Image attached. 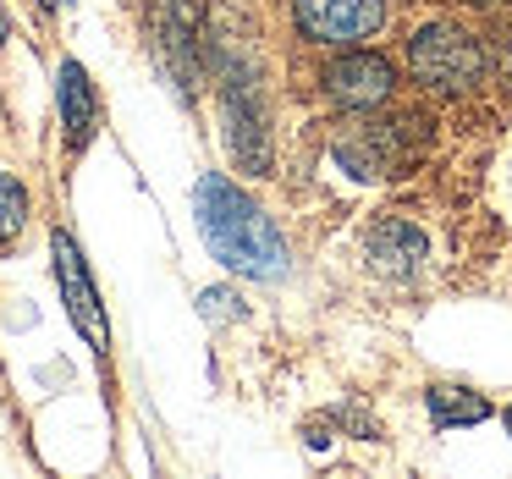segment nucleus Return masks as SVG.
<instances>
[{
  "label": "nucleus",
  "mask_w": 512,
  "mask_h": 479,
  "mask_svg": "<svg viewBox=\"0 0 512 479\" xmlns=\"http://www.w3.org/2000/svg\"><path fill=\"white\" fill-rule=\"evenodd\" d=\"M193 210H199V232L210 243V254L221 259L226 270L254 281H276L287 276V243L270 226V215L259 210L248 193H237L226 177H199L193 188Z\"/></svg>",
  "instance_id": "1"
},
{
  "label": "nucleus",
  "mask_w": 512,
  "mask_h": 479,
  "mask_svg": "<svg viewBox=\"0 0 512 479\" xmlns=\"http://www.w3.org/2000/svg\"><path fill=\"white\" fill-rule=\"evenodd\" d=\"M408 72L435 94H468L485 78V50H479L474 34H463L452 23H424L408 39Z\"/></svg>",
  "instance_id": "2"
},
{
  "label": "nucleus",
  "mask_w": 512,
  "mask_h": 479,
  "mask_svg": "<svg viewBox=\"0 0 512 479\" xmlns=\"http://www.w3.org/2000/svg\"><path fill=\"white\" fill-rule=\"evenodd\" d=\"M413 116H397V122H353L342 138H336V160L347 166V177L358 182H380V177H397L402 166L413 160Z\"/></svg>",
  "instance_id": "3"
},
{
  "label": "nucleus",
  "mask_w": 512,
  "mask_h": 479,
  "mask_svg": "<svg viewBox=\"0 0 512 479\" xmlns=\"http://www.w3.org/2000/svg\"><path fill=\"white\" fill-rule=\"evenodd\" d=\"M50 254H56V281H61V303H67V320L83 331V342L94 347V353H111V325H105V303L100 292H94L89 281V265H83L78 243H72L67 232L50 237Z\"/></svg>",
  "instance_id": "4"
},
{
  "label": "nucleus",
  "mask_w": 512,
  "mask_h": 479,
  "mask_svg": "<svg viewBox=\"0 0 512 479\" xmlns=\"http://www.w3.org/2000/svg\"><path fill=\"white\" fill-rule=\"evenodd\" d=\"M221 111H226V144H232L237 166H243L248 177H265V171H270V133H265V111H259L254 78L226 72Z\"/></svg>",
  "instance_id": "5"
},
{
  "label": "nucleus",
  "mask_w": 512,
  "mask_h": 479,
  "mask_svg": "<svg viewBox=\"0 0 512 479\" xmlns=\"http://www.w3.org/2000/svg\"><path fill=\"white\" fill-rule=\"evenodd\" d=\"M298 28L314 45H358V39H375L386 23V0H298Z\"/></svg>",
  "instance_id": "6"
},
{
  "label": "nucleus",
  "mask_w": 512,
  "mask_h": 479,
  "mask_svg": "<svg viewBox=\"0 0 512 479\" xmlns=\"http://www.w3.org/2000/svg\"><path fill=\"white\" fill-rule=\"evenodd\" d=\"M391 89H397V72L375 50H353V56H342L325 72V94L336 105H347V111H375V105L391 100Z\"/></svg>",
  "instance_id": "7"
},
{
  "label": "nucleus",
  "mask_w": 512,
  "mask_h": 479,
  "mask_svg": "<svg viewBox=\"0 0 512 479\" xmlns=\"http://www.w3.org/2000/svg\"><path fill=\"white\" fill-rule=\"evenodd\" d=\"M56 105H61V127H67L72 149H89L94 127H100V100H94V83L78 61H61L56 72Z\"/></svg>",
  "instance_id": "8"
},
{
  "label": "nucleus",
  "mask_w": 512,
  "mask_h": 479,
  "mask_svg": "<svg viewBox=\"0 0 512 479\" xmlns=\"http://www.w3.org/2000/svg\"><path fill=\"white\" fill-rule=\"evenodd\" d=\"M369 259H375L386 276H413V270L430 259V243H424V232L408 221H380L375 232H369Z\"/></svg>",
  "instance_id": "9"
},
{
  "label": "nucleus",
  "mask_w": 512,
  "mask_h": 479,
  "mask_svg": "<svg viewBox=\"0 0 512 479\" xmlns=\"http://www.w3.org/2000/svg\"><path fill=\"white\" fill-rule=\"evenodd\" d=\"M430 419H435V430L479 424V419H490V402L474 397V391H457V386H435L430 391Z\"/></svg>",
  "instance_id": "10"
},
{
  "label": "nucleus",
  "mask_w": 512,
  "mask_h": 479,
  "mask_svg": "<svg viewBox=\"0 0 512 479\" xmlns=\"http://www.w3.org/2000/svg\"><path fill=\"white\" fill-rule=\"evenodd\" d=\"M23 226H28V193L12 171H0V248H12Z\"/></svg>",
  "instance_id": "11"
},
{
  "label": "nucleus",
  "mask_w": 512,
  "mask_h": 479,
  "mask_svg": "<svg viewBox=\"0 0 512 479\" xmlns=\"http://www.w3.org/2000/svg\"><path fill=\"white\" fill-rule=\"evenodd\" d=\"M39 6H50V12H61V6H72V0H39Z\"/></svg>",
  "instance_id": "12"
},
{
  "label": "nucleus",
  "mask_w": 512,
  "mask_h": 479,
  "mask_svg": "<svg viewBox=\"0 0 512 479\" xmlns=\"http://www.w3.org/2000/svg\"><path fill=\"white\" fill-rule=\"evenodd\" d=\"M0 45H6V12H0Z\"/></svg>",
  "instance_id": "13"
},
{
  "label": "nucleus",
  "mask_w": 512,
  "mask_h": 479,
  "mask_svg": "<svg viewBox=\"0 0 512 479\" xmlns=\"http://www.w3.org/2000/svg\"><path fill=\"white\" fill-rule=\"evenodd\" d=\"M474 6H507V0H474Z\"/></svg>",
  "instance_id": "14"
},
{
  "label": "nucleus",
  "mask_w": 512,
  "mask_h": 479,
  "mask_svg": "<svg viewBox=\"0 0 512 479\" xmlns=\"http://www.w3.org/2000/svg\"><path fill=\"white\" fill-rule=\"evenodd\" d=\"M507 435H512V408H507Z\"/></svg>",
  "instance_id": "15"
}]
</instances>
